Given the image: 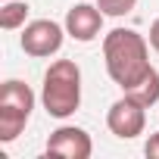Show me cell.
I'll list each match as a JSON object with an SVG mask.
<instances>
[{
    "instance_id": "6da1fadb",
    "label": "cell",
    "mask_w": 159,
    "mask_h": 159,
    "mask_svg": "<svg viewBox=\"0 0 159 159\" xmlns=\"http://www.w3.org/2000/svg\"><path fill=\"white\" fill-rule=\"evenodd\" d=\"M103 62H106L109 78L122 91H128L153 72L150 41L143 34H137L134 28H112L103 38Z\"/></svg>"
},
{
    "instance_id": "7a4b0ae2",
    "label": "cell",
    "mask_w": 159,
    "mask_h": 159,
    "mask_svg": "<svg viewBox=\"0 0 159 159\" xmlns=\"http://www.w3.org/2000/svg\"><path fill=\"white\" fill-rule=\"evenodd\" d=\"M41 103L53 119H69L78 112V106H81V69L75 59L50 62L41 84Z\"/></svg>"
},
{
    "instance_id": "3957f363",
    "label": "cell",
    "mask_w": 159,
    "mask_h": 159,
    "mask_svg": "<svg viewBox=\"0 0 159 159\" xmlns=\"http://www.w3.org/2000/svg\"><path fill=\"white\" fill-rule=\"evenodd\" d=\"M31 109H34V91L19 78L3 81V88H0V140L13 143L25 131Z\"/></svg>"
},
{
    "instance_id": "277c9868",
    "label": "cell",
    "mask_w": 159,
    "mask_h": 159,
    "mask_svg": "<svg viewBox=\"0 0 159 159\" xmlns=\"http://www.w3.org/2000/svg\"><path fill=\"white\" fill-rule=\"evenodd\" d=\"M62 41H66V25H59V22H53V19H34V22H28V25L22 28V34H19L22 50H25L28 56H34V59H47V56L59 53Z\"/></svg>"
},
{
    "instance_id": "5b68a950",
    "label": "cell",
    "mask_w": 159,
    "mask_h": 159,
    "mask_svg": "<svg viewBox=\"0 0 159 159\" xmlns=\"http://www.w3.org/2000/svg\"><path fill=\"white\" fill-rule=\"evenodd\" d=\"M106 128H109L116 137H122V140H134V137L143 134V128H147V106L137 103L134 97L122 94V97L109 106V112H106Z\"/></svg>"
},
{
    "instance_id": "8992f818",
    "label": "cell",
    "mask_w": 159,
    "mask_h": 159,
    "mask_svg": "<svg viewBox=\"0 0 159 159\" xmlns=\"http://www.w3.org/2000/svg\"><path fill=\"white\" fill-rule=\"evenodd\" d=\"M47 153L50 156H62V159H91L94 140H91V134L84 128H78V125H59L47 137Z\"/></svg>"
},
{
    "instance_id": "52a82bcc",
    "label": "cell",
    "mask_w": 159,
    "mask_h": 159,
    "mask_svg": "<svg viewBox=\"0 0 159 159\" xmlns=\"http://www.w3.org/2000/svg\"><path fill=\"white\" fill-rule=\"evenodd\" d=\"M66 34L75 38V41H81V44H91L94 38H100L103 31V10L94 3H75L69 13H66Z\"/></svg>"
},
{
    "instance_id": "ba28073f",
    "label": "cell",
    "mask_w": 159,
    "mask_h": 159,
    "mask_svg": "<svg viewBox=\"0 0 159 159\" xmlns=\"http://www.w3.org/2000/svg\"><path fill=\"white\" fill-rule=\"evenodd\" d=\"M28 3L25 0H3L0 7V28L3 31H16V28H25L28 22Z\"/></svg>"
},
{
    "instance_id": "9c48e42d",
    "label": "cell",
    "mask_w": 159,
    "mask_h": 159,
    "mask_svg": "<svg viewBox=\"0 0 159 159\" xmlns=\"http://www.w3.org/2000/svg\"><path fill=\"white\" fill-rule=\"evenodd\" d=\"M122 94L134 97V100H137V103H143L147 109H150V106H156V103H159V72L153 69V72L143 78V81H137L134 88H128V91H122Z\"/></svg>"
},
{
    "instance_id": "30bf717a",
    "label": "cell",
    "mask_w": 159,
    "mask_h": 159,
    "mask_svg": "<svg viewBox=\"0 0 159 159\" xmlns=\"http://www.w3.org/2000/svg\"><path fill=\"white\" fill-rule=\"evenodd\" d=\"M97 7L103 10V16H128L134 7H137V0H97Z\"/></svg>"
},
{
    "instance_id": "8fae6325",
    "label": "cell",
    "mask_w": 159,
    "mask_h": 159,
    "mask_svg": "<svg viewBox=\"0 0 159 159\" xmlns=\"http://www.w3.org/2000/svg\"><path fill=\"white\" fill-rule=\"evenodd\" d=\"M143 153H147L150 159H159V131H156V134H150V140L143 143Z\"/></svg>"
},
{
    "instance_id": "7c38bea8",
    "label": "cell",
    "mask_w": 159,
    "mask_h": 159,
    "mask_svg": "<svg viewBox=\"0 0 159 159\" xmlns=\"http://www.w3.org/2000/svg\"><path fill=\"white\" fill-rule=\"evenodd\" d=\"M150 47L159 53V16L153 19V25H150Z\"/></svg>"
}]
</instances>
